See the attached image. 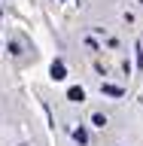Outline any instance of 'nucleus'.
I'll return each instance as SVG.
<instances>
[{"label": "nucleus", "mask_w": 143, "mask_h": 146, "mask_svg": "<svg viewBox=\"0 0 143 146\" xmlns=\"http://www.w3.org/2000/svg\"><path fill=\"white\" fill-rule=\"evenodd\" d=\"M52 79H64V76H67V67H64V61H52Z\"/></svg>", "instance_id": "f257e3e1"}, {"label": "nucleus", "mask_w": 143, "mask_h": 146, "mask_svg": "<svg viewBox=\"0 0 143 146\" xmlns=\"http://www.w3.org/2000/svg\"><path fill=\"white\" fill-rule=\"evenodd\" d=\"M67 98H70V100H73V104H82V100H85V91H82V88H79V85H73V88H70V91H67Z\"/></svg>", "instance_id": "f03ea898"}, {"label": "nucleus", "mask_w": 143, "mask_h": 146, "mask_svg": "<svg viewBox=\"0 0 143 146\" xmlns=\"http://www.w3.org/2000/svg\"><path fill=\"white\" fill-rule=\"evenodd\" d=\"M100 91H104V94H110V98H122V94H125V91L119 88V85H110V82H107V85H104Z\"/></svg>", "instance_id": "7ed1b4c3"}, {"label": "nucleus", "mask_w": 143, "mask_h": 146, "mask_svg": "<svg viewBox=\"0 0 143 146\" xmlns=\"http://www.w3.org/2000/svg\"><path fill=\"white\" fill-rule=\"evenodd\" d=\"M73 140H76V143H88V134H85V128H76V131H73Z\"/></svg>", "instance_id": "20e7f679"}, {"label": "nucleus", "mask_w": 143, "mask_h": 146, "mask_svg": "<svg viewBox=\"0 0 143 146\" xmlns=\"http://www.w3.org/2000/svg\"><path fill=\"white\" fill-rule=\"evenodd\" d=\"M134 52H137V55H134V61H137V70H143V46H140V43L134 46Z\"/></svg>", "instance_id": "39448f33"}, {"label": "nucleus", "mask_w": 143, "mask_h": 146, "mask_svg": "<svg viewBox=\"0 0 143 146\" xmlns=\"http://www.w3.org/2000/svg\"><path fill=\"white\" fill-rule=\"evenodd\" d=\"M91 122H94V128H104V125H107V116H104V113H94Z\"/></svg>", "instance_id": "423d86ee"}]
</instances>
